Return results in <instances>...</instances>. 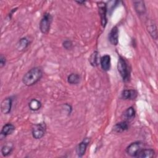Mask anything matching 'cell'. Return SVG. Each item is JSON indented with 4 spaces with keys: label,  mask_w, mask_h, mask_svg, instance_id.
Returning <instances> with one entry per match:
<instances>
[{
    "label": "cell",
    "mask_w": 158,
    "mask_h": 158,
    "mask_svg": "<svg viewBox=\"0 0 158 158\" xmlns=\"http://www.w3.org/2000/svg\"><path fill=\"white\" fill-rule=\"evenodd\" d=\"M43 75V70L40 67H35L30 69L22 78L23 83L27 86H31L38 83Z\"/></svg>",
    "instance_id": "6da1fadb"
},
{
    "label": "cell",
    "mask_w": 158,
    "mask_h": 158,
    "mask_svg": "<svg viewBox=\"0 0 158 158\" xmlns=\"http://www.w3.org/2000/svg\"><path fill=\"white\" fill-rule=\"evenodd\" d=\"M117 70L123 81L128 82L130 78V69L127 60L122 56H119L117 62Z\"/></svg>",
    "instance_id": "7a4b0ae2"
},
{
    "label": "cell",
    "mask_w": 158,
    "mask_h": 158,
    "mask_svg": "<svg viewBox=\"0 0 158 158\" xmlns=\"http://www.w3.org/2000/svg\"><path fill=\"white\" fill-rule=\"evenodd\" d=\"M52 21V16L49 12H45L40 22L39 28L43 34H47L50 30Z\"/></svg>",
    "instance_id": "3957f363"
},
{
    "label": "cell",
    "mask_w": 158,
    "mask_h": 158,
    "mask_svg": "<svg viewBox=\"0 0 158 158\" xmlns=\"http://www.w3.org/2000/svg\"><path fill=\"white\" fill-rule=\"evenodd\" d=\"M46 125L44 122L33 125L31 129L32 136L36 139L42 138L46 133Z\"/></svg>",
    "instance_id": "277c9868"
},
{
    "label": "cell",
    "mask_w": 158,
    "mask_h": 158,
    "mask_svg": "<svg viewBox=\"0 0 158 158\" xmlns=\"http://www.w3.org/2000/svg\"><path fill=\"white\" fill-rule=\"evenodd\" d=\"M144 148V143L141 141H135L130 143L125 149L127 154L130 157H136L139 151Z\"/></svg>",
    "instance_id": "5b68a950"
},
{
    "label": "cell",
    "mask_w": 158,
    "mask_h": 158,
    "mask_svg": "<svg viewBox=\"0 0 158 158\" xmlns=\"http://www.w3.org/2000/svg\"><path fill=\"white\" fill-rule=\"evenodd\" d=\"M98 12L101 19V23L102 27L105 28L107 22V4L106 2H98Z\"/></svg>",
    "instance_id": "8992f818"
},
{
    "label": "cell",
    "mask_w": 158,
    "mask_h": 158,
    "mask_svg": "<svg viewBox=\"0 0 158 158\" xmlns=\"http://www.w3.org/2000/svg\"><path fill=\"white\" fill-rule=\"evenodd\" d=\"M90 138H85L76 147V153L79 157L83 156L86 152V148L89 143Z\"/></svg>",
    "instance_id": "52a82bcc"
},
{
    "label": "cell",
    "mask_w": 158,
    "mask_h": 158,
    "mask_svg": "<svg viewBox=\"0 0 158 158\" xmlns=\"http://www.w3.org/2000/svg\"><path fill=\"white\" fill-rule=\"evenodd\" d=\"M12 106V99L11 97L4 98L1 103V111L4 114H8L10 112Z\"/></svg>",
    "instance_id": "ba28073f"
},
{
    "label": "cell",
    "mask_w": 158,
    "mask_h": 158,
    "mask_svg": "<svg viewBox=\"0 0 158 158\" xmlns=\"http://www.w3.org/2000/svg\"><path fill=\"white\" fill-rule=\"evenodd\" d=\"M108 39L110 43L114 46H117L118 43V28L117 26H114L110 30Z\"/></svg>",
    "instance_id": "9c48e42d"
},
{
    "label": "cell",
    "mask_w": 158,
    "mask_h": 158,
    "mask_svg": "<svg viewBox=\"0 0 158 158\" xmlns=\"http://www.w3.org/2000/svg\"><path fill=\"white\" fill-rule=\"evenodd\" d=\"M15 130V126L10 123H7L5 124L1 131V134H0V138L2 140L3 138L6 137L8 135H11Z\"/></svg>",
    "instance_id": "30bf717a"
},
{
    "label": "cell",
    "mask_w": 158,
    "mask_h": 158,
    "mask_svg": "<svg viewBox=\"0 0 158 158\" xmlns=\"http://www.w3.org/2000/svg\"><path fill=\"white\" fill-rule=\"evenodd\" d=\"M99 64L101 69L105 71H109L110 69L111 65V59L110 56L108 54L104 55L99 59Z\"/></svg>",
    "instance_id": "8fae6325"
},
{
    "label": "cell",
    "mask_w": 158,
    "mask_h": 158,
    "mask_svg": "<svg viewBox=\"0 0 158 158\" xmlns=\"http://www.w3.org/2000/svg\"><path fill=\"white\" fill-rule=\"evenodd\" d=\"M129 122L127 120L121 121L120 122L117 123L112 128V131L117 133H121L122 132H124L128 130L129 128Z\"/></svg>",
    "instance_id": "7c38bea8"
},
{
    "label": "cell",
    "mask_w": 158,
    "mask_h": 158,
    "mask_svg": "<svg viewBox=\"0 0 158 158\" xmlns=\"http://www.w3.org/2000/svg\"><path fill=\"white\" fill-rule=\"evenodd\" d=\"M137 96H138L137 91L133 89H124L122 91L121 93V98L125 100L135 99L137 98Z\"/></svg>",
    "instance_id": "4fadbf2b"
},
{
    "label": "cell",
    "mask_w": 158,
    "mask_h": 158,
    "mask_svg": "<svg viewBox=\"0 0 158 158\" xmlns=\"http://www.w3.org/2000/svg\"><path fill=\"white\" fill-rule=\"evenodd\" d=\"M155 155V151L150 148H143L138 153L137 158H151Z\"/></svg>",
    "instance_id": "5bb4252c"
},
{
    "label": "cell",
    "mask_w": 158,
    "mask_h": 158,
    "mask_svg": "<svg viewBox=\"0 0 158 158\" xmlns=\"http://www.w3.org/2000/svg\"><path fill=\"white\" fill-rule=\"evenodd\" d=\"M30 41L27 37L21 38L16 44V48L19 51H25L30 45Z\"/></svg>",
    "instance_id": "9a60e30c"
},
{
    "label": "cell",
    "mask_w": 158,
    "mask_h": 158,
    "mask_svg": "<svg viewBox=\"0 0 158 158\" xmlns=\"http://www.w3.org/2000/svg\"><path fill=\"white\" fill-rule=\"evenodd\" d=\"M134 7L139 15H143L146 12V6L143 1H136L133 2Z\"/></svg>",
    "instance_id": "2e32d148"
},
{
    "label": "cell",
    "mask_w": 158,
    "mask_h": 158,
    "mask_svg": "<svg viewBox=\"0 0 158 158\" xmlns=\"http://www.w3.org/2000/svg\"><path fill=\"white\" fill-rule=\"evenodd\" d=\"M14 149V144L12 143H6L1 147V152L3 157H7L10 155Z\"/></svg>",
    "instance_id": "e0dca14e"
},
{
    "label": "cell",
    "mask_w": 158,
    "mask_h": 158,
    "mask_svg": "<svg viewBox=\"0 0 158 158\" xmlns=\"http://www.w3.org/2000/svg\"><path fill=\"white\" fill-rule=\"evenodd\" d=\"M148 31H149L150 35L152 36V38H154L155 40H157V27L156 24L152 21H150L148 22V26H147Z\"/></svg>",
    "instance_id": "ac0fdd59"
},
{
    "label": "cell",
    "mask_w": 158,
    "mask_h": 158,
    "mask_svg": "<svg viewBox=\"0 0 158 158\" xmlns=\"http://www.w3.org/2000/svg\"><path fill=\"white\" fill-rule=\"evenodd\" d=\"M81 77L76 73H72L67 77V82L70 85H77L80 83Z\"/></svg>",
    "instance_id": "d6986e66"
},
{
    "label": "cell",
    "mask_w": 158,
    "mask_h": 158,
    "mask_svg": "<svg viewBox=\"0 0 158 158\" xmlns=\"http://www.w3.org/2000/svg\"><path fill=\"white\" fill-rule=\"evenodd\" d=\"M42 104L37 99H32L28 103V107L32 111H37L41 107Z\"/></svg>",
    "instance_id": "ffe728a7"
},
{
    "label": "cell",
    "mask_w": 158,
    "mask_h": 158,
    "mask_svg": "<svg viewBox=\"0 0 158 158\" xmlns=\"http://www.w3.org/2000/svg\"><path fill=\"white\" fill-rule=\"evenodd\" d=\"M136 112L133 107L130 106L128 108H127L125 112H123V117L127 120H130L133 119L135 117Z\"/></svg>",
    "instance_id": "44dd1931"
},
{
    "label": "cell",
    "mask_w": 158,
    "mask_h": 158,
    "mask_svg": "<svg viewBox=\"0 0 158 158\" xmlns=\"http://www.w3.org/2000/svg\"><path fill=\"white\" fill-rule=\"evenodd\" d=\"M99 52L97 51H94L89 57V62L91 66L96 67L98 64Z\"/></svg>",
    "instance_id": "7402d4cb"
},
{
    "label": "cell",
    "mask_w": 158,
    "mask_h": 158,
    "mask_svg": "<svg viewBox=\"0 0 158 158\" xmlns=\"http://www.w3.org/2000/svg\"><path fill=\"white\" fill-rule=\"evenodd\" d=\"M62 46L64 49L67 50H70L73 47L72 41L70 40H65L62 42Z\"/></svg>",
    "instance_id": "603a6c76"
},
{
    "label": "cell",
    "mask_w": 158,
    "mask_h": 158,
    "mask_svg": "<svg viewBox=\"0 0 158 158\" xmlns=\"http://www.w3.org/2000/svg\"><path fill=\"white\" fill-rule=\"evenodd\" d=\"M6 64V57L3 54H1L0 56V67L2 68Z\"/></svg>",
    "instance_id": "cb8c5ba5"
},
{
    "label": "cell",
    "mask_w": 158,
    "mask_h": 158,
    "mask_svg": "<svg viewBox=\"0 0 158 158\" xmlns=\"http://www.w3.org/2000/svg\"><path fill=\"white\" fill-rule=\"evenodd\" d=\"M77 4H81V5H82V4H85V1H75Z\"/></svg>",
    "instance_id": "d4e9b609"
}]
</instances>
